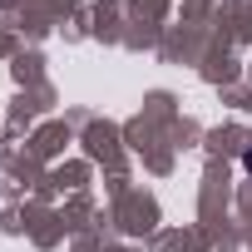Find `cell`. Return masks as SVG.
I'll return each instance as SVG.
<instances>
[{"label":"cell","instance_id":"6da1fadb","mask_svg":"<svg viewBox=\"0 0 252 252\" xmlns=\"http://www.w3.org/2000/svg\"><path fill=\"white\" fill-rule=\"evenodd\" d=\"M242 163H247V168H252V149H247V158H242Z\"/></svg>","mask_w":252,"mask_h":252}]
</instances>
